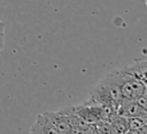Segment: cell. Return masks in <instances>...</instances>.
<instances>
[{
    "mask_svg": "<svg viewBox=\"0 0 147 134\" xmlns=\"http://www.w3.org/2000/svg\"><path fill=\"white\" fill-rule=\"evenodd\" d=\"M45 115L51 120L52 125L56 129L57 133H74L72 126L69 121L68 116L64 113L63 110L56 111V112H45Z\"/></svg>",
    "mask_w": 147,
    "mask_h": 134,
    "instance_id": "cell-1",
    "label": "cell"
},
{
    "mask_svg": "<svg viewBox=\"0 0 147 134\" xmlns=\"http://www.w3.org/2000/svg\"><path fill=\"white\" fill-rule=\"evenodd\" d=\"M145 63H146V64H147V61H145Z\"/></svg>",
    "mask_w": 147,
    "mask_h": 134,
    "instance_id": "cell-4",
    "label": "cell"
},
{
    "mask_svg": "<svg viewBox=\"0 0 147 134\" xmlns=\"http://www.w3.org/2000/svg\"><path fill=\"white\" fill-rule=\"evenodd\" d=\"M5 30H6V25L2 21H0V50H2L5 47V38H6Z\"/></svg>",
    "mask_w": 147,
    "mask_h": 134,
    "instance_id": "cell-3",
    "label": "cell"
},
{
    "mask_svg": "<svg viewBox=\"0 0 147 134\" xmlns=\"http://www.w3.org/2000/svg\"><path fill=\"white\" fill-rule=\"evenodd\" d=\"M30 133H41V134L55 133V134H57L56 129L54 128L51 120L48 119V117L45 113H40L36 117V120L30 128Z\"/></svg>",
    "mask_w": 147,
    "mask_h": 134,
    "instance_id": "cell-2",
    "label": "cell"
}]
</instances>
